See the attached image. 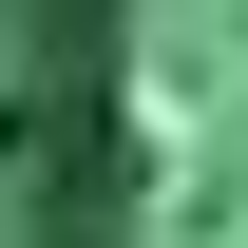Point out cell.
<instances>
[{
	"instance_id": "6da1fadb",
	"label": "cell",
	"mask_w": 248,
	"mask_h": 248,
	"mask_svg": "<svg viewBox=\"0 0 248 248\" xmlns=\"http://www.w3.org/2000/svg\"><path fill=\"white\" fill-rule=\"evenodd\" d=\"M38 229L248 248V0H58L38 19Z\"/></svg>"
}]
</instances>
